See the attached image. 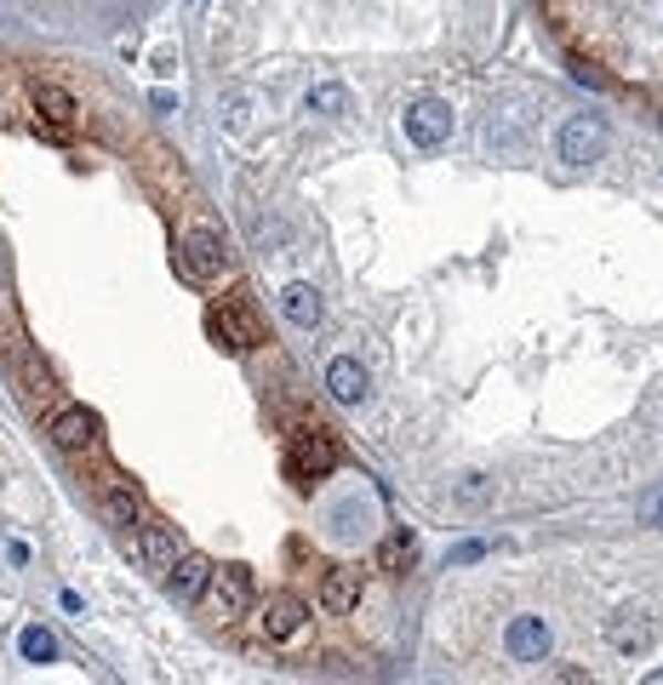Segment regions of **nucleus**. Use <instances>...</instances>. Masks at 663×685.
Here are the masks:
<instances>
[{"label":"nucleus","mask_w":663,"mask_h":685,"mask_svg":"<svg viewBox=\"0 0 663 685\" xmlns=\"http://www.w3.org/2000/svg\"><path fill=\"white\" fill-rule=\"evenodd\" d=\"M104 520L120 526V531L138 526V492H131V486H109L104 492Z\"/></svg>","instance_id":"17"},{"label":"nucleus","mask_w":663,"mask_h":685,"mask_svg":"<svg viewBox=\"0 0 663 685\" xmlns=\"http://www.w3.org/2000/svg\"><path fill=\"white\" fill-rule=\"evenodd\" d=\"M281 308H286V320H292V326H304V331H309V326H320V315H326L320 292H315V286H304V281L281 292Z\"/></svg>","instance_id":"16"},{"label":"nucleus","mask_w":663,"mask_h":685,"mask_svg":"<svg viewBox=\"0 0 663 685\" xmlns=\"http://www.w3.org/2000/svg\"><path fill=\"white\" fill-rule=\"evenodd\" d=\"M412 555H418L412 537H407V531H394V537L378 548V566H383V571H407V566H412Z\"/></svg>","instance_id":"20"},{"label":"nucleus","mask_w":663,"mask_h":685,"mask_svg":"<svg viewBox=\"0 0 663 685\" xmlns=\"http://www.w3.org/2000/svg\"><path fill=\"white\" fill-rule=\"evenodd\" d=\"M326 389L332 400H344V405H360V394H367V371H360V360H332L326 366Z\"/></svg>","instance_id":"15"},{"label":"nucleus","mask_w":663,"mask_h":685,"mask_svg":"<svg viewBox=\"0 0 663 685\" xmlns=\"http://www.w3.org/2000/svg\"><path fill=\"white\" fill-rule=\"evenodd\" d=\"M504 651H509L515 663H544V651H549L544 616H515V623L504 629Z\"/></svg>","instance_id":"9"},{"label":"nucleus","mask_w":663,"mask_h":685,"mask_svg":"<svg viewBox=\"0 0 663 685\" xmlns=\"http://www.w3.org/2000/svg\"><path fill=\"white\" fill-rule=\"evenodd\" d=\"M29 103H35V115H41L46 126H70V120L81 115V103L63 92L57 81H35V86H29Z\"/></svg>","instance_id":"13"},{"label":"nucleus","mask_w":663,"mask_h":685,"mask_svg":"<svg viewBox=\"0 0 663 685\" xmlns=\"http://www.w3.org/2000/svg\"><path fill=\"white\" fill-rule=\"evenodd\" d=\"M23 383H29V389H23L29 400H41V405L52 400V377H46V366H35V360H23Z\"/></svg>","instance_id":"22"},{"label":"nucleus","mask_w":663,"mask_h":685,"mask_svg":"<svg viewBox=\"0 0 663 685\" xmlns=\"http://www.w3.org/2000/svg\"><path fill=\"white\" fill-rule=\"evenodd\" d=\"M332 463H338V440H332L320 423H297L292 440H286V474L297 486H309V479H326Z\"/></svg>","instance_id":"1"},{"label":"nucleus","mask_w":663,"mask_h":685,"mask_svg":"<svg viewBox=\"0 0 663 685\" xmlns=\"http://www.w3.org/2000/svg\"><path fill=\"white\" fill-rule=\"evenodd\" d=\"M0 268H7V246H0Z\"/></svg>","instance_id":"24"},{"label":"nucleus","mask_w":663,"mask_h":685,"mask_svg":"<svg viewBox=\"0 0 663 685\" xmlns=\"http://www.w3.org/2000/svg\"><path fill=\"white\" fill-rule=\"evenodd\" d=\"M223 120L235 126V131H246V126H252V97H246V92H229V103H223Z\"/></svg>","instance_id":"23"},{"label":"nucleus","mask_w":663,"mask_h":685,"mask_svg":"<svg viewBox=\"0 0 663 685\" xmlns=\"http://www.w3.org/2000/svg\"><path fill=\"white\" fill-rule=\"evenodd\" d=\"M355 600H360V571H355V566H332V571L320 577V605H326L332 616H349Z\"/></svg>","instance_id":"11"},{"label":"nucleus","mask_w":663,"mask_h":685,"mask_svg":"<svg viewBox=\"0 0 663 685\" xmlns=\"http://www.w3.org/2000/svg\"><path fill=\"white\" fill-rule=\"evenodd\" d=\"M166 577H172V594L178 600H201L207 582H212V560L207 555H178L172 566H166Z\"/></svg>","instance_id":"14"},{"label":"nucleus","mask_w":663,"mask_h":685,"mask_svg":"<svg viewBox=\"0 0 663 685\" xmlns=\"http://www.w3.org/2000/svg\"><path fill=\"white\" fill-rule=\"evenodd\" d=\"M223 263H229V252H223V240H218L212 229H194V234L183 240V252H178L183 281H194V286L218 281V274H223Z\"/></svg>","instance_id":"3"},{"label":"nucleus","mask_w":663,"mask_h":685,"mask_svg":"<svg viewBox=\"0 0 663 685\" xmlns=\"http://www.w3.org/2000/svg\"><path fill=\"white\" fill-rule=\"evenodd\" d=\"M652 634H657V623H652V616H641V611H623V616H612V623H607V645H612V651H623V657L646 651V645H652Z\"/></svg>","instance_id":"10"},{"label":"nucleus","mask_w":663,"mask_h":685,"mask_svg":"<svg viewBox=\"0 0 663 685\" xmlns=\"http://www.w3.org/2000/svg\"><path fill=\"white\" fill-rule=\"evenodd\" d=\"M52 445H57V452H92V445H97V411L63 405L52 418Z\"/></svg>","instance_id":"8"},{"label":"nucleus","mask_w":663,"mask_h":685,"mask_svg":"<svg viewBox=\"0 0 663 685\" xmlns=\"http://www.w3.org/2000/svg\"><path fill=\"white\" fill-rule=\"evenodd\" d=\"M304 616H309V605L297 594H270V605L257 611V634L270 645H281V640H292L297 629H304Z\"/></svg>","instance_id":"7"},{"label":"nucleus","mask_w":663,"mask_h":685,"mask_svg":"<svg viewBox=\"0 0 663 685\" xmlns=\"http://www.w3.org/2000/svg\"><path fill=\"white\" fill-rule=\"evenodd\" d=\"M207 326H212V337L223 342V349H257V342H263V326H257L246 297H223L207 315Z\"/></svg>","instance_id":"2"},{"label":"nucleus","mask_w":663,"mask_h":685,"mask_svg":"<svg viewBox=\"0 0 663 685\" xmlns=\"http://www.w3.org/2000/svg\"><path fill=\"white\" fill-rule=\"evenodd\" d=\"M601 149H607V126L594 115H572L567 131H560V160L589 166V160H601Z\"/></svg>","instance_id":"6"},{"label":"nucleus","mask_w":663,"mask_h":685,"mask_svg":"<svg viewBox=\"0 0 663 685\" xmlns=\"http://www.w3.org/2000/svg\"><path fill=\"white\" fill-rule=\"evenodd\" d=\"M18 651H23L29 663H52V657H57V640H52L41 623H29V629L18 634Z\"/></svg>","instance_id":"19"},{"label":"nucleus","mask_w":663,"mask_h":685,"mask_svg":"<svg viewBox=\"0 0 663 685\" xmlns=\"http://www.w3.org/2000/svg\"><path fill=\"white\" fill-rule=\"evenodd\" d=\"M407 137L418 149H441L446 137H452V103L441 97H418L412 109H407Z\"/></svg>","instance_id":"5"},{"label":"nucleus","mask_w":663,"mask_h":685,"mask_svg":"<svg viewBox=\"0 0 663 685\" xmlns=\"http://www.w3.org/2000/svg\"><path fill=\"white\" fill-rule=\"evenodd\" d=\"M349 109H355V97H349L338 81L309 86V115H332V120H338V115H349Z\"/></svg>","instance_id":"18"},{"label":"nucleus","mask_w":663,"mask_h":685,"mask_svg":"<svg viewBox=\"0 0 663 685\" xmlns=\"http://www.w3.org/2000/svg\"><path fill=\"white\" fill-rule=\"evenodd\" d=\"M457 503H470V508L492 503V479H486V474H463V479H457Z\"/></svg>","instance_id":"21"},{"label":"nucleus","mask_w":663,"mask_h":685,"mask_svg":"<svg viewBox=\"0 0 663 685\" xmlns=\"http://www.w3.org/2000/svg\"><path fill=\"white\" fill-rule=\"evenodd\" d=\"M207 589H212V611L223 616V623H235V616L252 611V571H246V566H223V571L212 566Z\"/></svg>","instance_id":"4"},{"label":"nucleus","mask_w":663,"mask_h":685,"mask_svg":"<svg viewBox=\"0 0 663 685\" xmlns=\"http://www.w3.org/2000/svg\"><path fill=\"white\" fill-rule=\"evenodd\" d=\"M131 531H138V560H144L149 571H166V566L178 560V537L166 531L160 520H138Z\"/></svg>","instance_id":"12"}]
</instances>
